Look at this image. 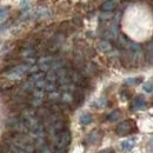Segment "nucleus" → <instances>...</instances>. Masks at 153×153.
Masks as SVG:
<instances>
[{"label":"nucleus","mask_w":153,"mask_h":153,"mask_svg":"<svg viewBox=\"0 0 153 153\" xmlns=\"http://www.w3.org/2000/svg\"><path fill=\"white\" fill-rule=\"evenodd\" d=\"M44 78H45V73L44 72H34V73H31V76H30V79L33 80L34 82L38 81V80L44 79Z\"/></svg>","instance_id":"obj_9"},{"label":"nucleus","mask_w":153,"mask_h":153,"mask_svg":"<svg viewBox=\"0 0 153 153\" xmlns=\"http://www.w3.org/2000/svg\"><path fill=\"white\" fill-rule=\"evenodd\" d=\"M92 123V115L90 113H84L80 117V124L81 125H88Z\"/></svg>","instance_id":"obj_8"},{"label":"nucleus","mask_w":153,"mask_h":153,"mask_svg":"<svg viewBox=\"0 0 153 153\" xmlns=\"http://www.w3.org/2000/svg\"><path fill=\"white\" fill-rule=\"evenodd\" d=\"M39 153H52V150L48 146H41L39 149Z\"/></svg>","instance_id":"obj_15"},{"label":"nucleus","mask_w":153,"mask_h":153,"mask_svg":"<svg viewBox=\"0 0 153 153\" xmlns=\"http://www.w3.org/2000/svg\"><path fill=\"white\" fill-rule=\"evenodd\" d=\"M100 139H101V133H100L99 131H93L92 133L90 134V137H88V141H90L91 144H97V143H99Z\"/></svg>","instance_id":"obj_7"},{"label":"nucleus","mask_w":153,"mask_h":153,"mask_svg":"<svg viewBox=\"0 0 153 153\" xmlns=\"http://www.w3.org/2000/svg\"><path fill=\"white\" fill-rule=\"evenodd\" d=\"M98 50L100 52H110L112 50V45H111V42H108L106 40H102L98 44Z\"/></svg>","instance_id":"obj_5"},{"label":"nucleus","mask_w":153,"mask_h":153,"mask_svg":"<svg viewBox=\"0 0 153 153\" xmlns=\"http://www.w3.org/2000/svg\"><path fill=\"white\" fill-rule=\"evenodd\" d=\"M143 88H144V91L146 92V93H152L153 91V85H152V81H147V82H145L144 85H143Z\"/></svg>","instance_id":"obj_12"},{"label":"nucleus","mask_w":153,"mask_h":153,"mask_svg":"<svg viewBox=\"0 0 153 153\" xmlns=\"http://www.w3.org/2000/svg\"><path fill=\"white\" fill-rule=\"evenodd\" d=\"M99 153H114V152H113V150H112V149H105V150L100 151Z\"/></svg>","instance_id":"obj_16"},{"label":"nucleus","mask_w":153,"mask_h":153,"mask_svg":"<svg viewBox=\"0 0 153 153\" xmlns=\"http://www.w3.org/2000/svg\"><path fill=\"white\" fill-rule=\"evenodd\" d=\"M71 141V134L68 131H60L56 137V146L58 150H64Z\"/></svg>","instance_id":"obj_1"},{"label":"nucleus","mask_w":153,"mask_h":153,"mask_svg":"<svg viewBox=\"0 0 153 153\" xmlns=\"http://www.w3.org/2000/svg\"><path fill=\"white\" fill-rule=\"evenodd\" d=\"M119 117H120V111H119V110H114L113 112H111L110 114L107 115V120H110V121H115V120L119 119Z\"/></svg>","instance_id":"obj_10"},{"label":"nucleus","mask_w":153,"mask_h":153,"mask_svg":"<svg viewBox=\"0 0 153 153\" xmlns=\"http://www.w3.org/2000/svg\"><path fill=\"white\" fill-rule=\"evenodd\" d=\"M115 7H117V1L115 0H107L100 6V10L102 12H112Z\"/></svg>","instance_id":"obj_4"},{"label":"nucleus","mask_w":153,"mask_h":153,"mask_svg":"<svg viewBox=\"0 0 153 153\" xmlns=\"http://www.w3.org/2000/svg\"><path fill=\"white\" fill-rule=\"evenodd\" d=\"M132 130H134V123L132 120L121 121L117 126V133L119 134V135H126V134L131 133Z\"/></svg>","instance_id":"obj_2"},{"label":"nucleus","mask_w":153,"mask_h":153,"mask_svg":"<svg viewBox=\"0 0 153 153\" xmlns=\"http://www.w3.org/2000/svg\"><path fill=\"white\" fill-rule=\"evenodd\" d=\"M145 105H146L145 99L141 96H139V97H137V98H134V100L132 101V104H131V110H133V111L141 110V108L145 107Z\"/></svg>","instance_id":"obj_3"},{"label":"nucleus","mask_w":153,"mask_h":153,"mask_svg":"<svg viewBox=\"0 0 153 153\" xmlns=\"http://www.w3.org/2000/svg\"><path fill=\"white\" fill-rule=\"evenodd\" d=\"M134 145H135L134 140H132V139H127V140H125V141L121 143V149H123L124 152H128V151H131V150L133 149Z\"/></svg>","instance_id":"obj_6"},{"label":"nucleus","mask_w":153,"mask_h":153,"mask_svg":"<svg viewBox=\"0 0 153 153\" xmlns=\"http://www.w3.org/2000/svg\"><path fill=\"white\" fill-rule=\"evenodd\" d=\"M97 106L98 107H105L106 106V104H107V101H106V99H104V98H100V99H98L97 100Z\"/></svg>","instance_id":"obj_14"},{"label":"nucleus","mask_w":153,"mask_h":153,"mask_svg":"<svg viewBox=\"0 0 153 153\" xmlns=\"http://www.w3.org/2000/svg\"><path fill=\"white\" fill-rule=\"evenodd\" d=\"M8 17V8L6 7H0V21L5 20Z\"/></svg>","instance_id":"obj_13"},{"label":"nucleus","mask_w":153,"mask_h":153,"mask_svg":"<svg viewBox=\"0 0 153 153\" xmlns=\"http://www.w3.org/2000/svg\"><path fill=\"white\" fill-rule=\"evenodd\" d=\"M141 81V78H128L124 81L125 85H128V86H132V85H137Z\"/></svg>","instance_id":"obj_11"}]
</instances>
